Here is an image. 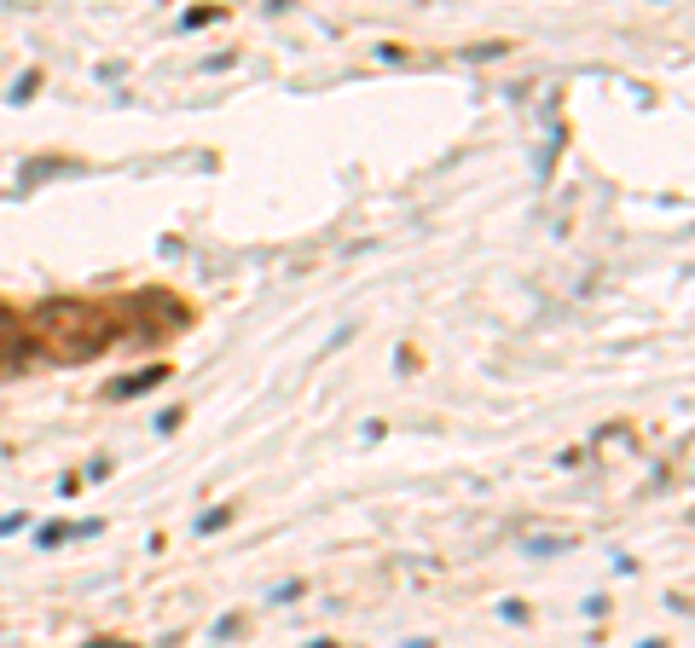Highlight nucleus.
<instances>
[{"mask_svg":"<svg viewBox=\"0 0 695 648\" xmlns=\"http://www.w3.org/2000/svg\"><path fill=\"white\" fill-rule=\"evenodd\" d=\"M116 330H122L116 313L93 307V301H64V296L41 301L35 319H30V336H41L58 359H93L99 348L116 341Z\"/></svg>","mask_w":695,"mask_h":648,"instance_id":"f257e3e1","label":"nucleus"},{"mask_svg":"<svg viewBox=\"0 0 695 648\" xmlns=\"http://www.w3.org/2000/svg\"><path fill=\"white\" fill-rule=\"evenodd\" d=\"M168 376V365H140L133 376H122V383H111V400H133V394H151L157 383Z\"/></svg>","mask_w":695,"mask_h":648,"instance_id":"f03ea898","label":"nucleus"},{"mask_svg":"<svg viewBox=\"0 0 695 648\" xmlns=\"http://www.w3.org/2000/svg\"><path fill=\"white\" fill-rule=\"evenodd\" d=\"M93 533H99V521H81V527H70V521H53V527L35 533V544L53 550V544H64V539H93Z\"/></svg>","mask_w":695,"mask_h":648,"instance_id":"7ed1b4c3","label":"nucleus"},{"mask_svg":"<svg viewBox=\"0 0 695 648\" xmlns=\"http://www.w3.org/2000/svg\"><path fill=\"white\" fill-rule=\"evenodd\" d=\"M568 550H580L574 533H563V539H528V556H533V561H545V556H568Z\"/></svg>","mask_w":695,"mask_h":648,"instance_id":"20e7f679","label":"nucleus"},{"mask_svg":"<svg viewBox=\"0 0 695 648\" xmlns=\"http://www.w3.org/2000/svg\"><path fill=\"white\" fill-rule=\"evenodd\" d=\"M226 521H232V509H226V504H215V509H203V516H198V533H221Z\"/></svg>","mask_w":695,"mask_h":648,"instance_id":"39448f33","label":"nucleus"},{"mask_svg":"<svg viewBox=\"0 0 695 648\" xmlns=\"http://www.w3.org/2000/svg\"><path fill=\"white\" fill-rule=\"evenodd\" d=\"M215 18H221V6H209V12H186V18H180V29H203V23H215Z\"/></svg>","mask_w":695,"mask_h":648,"instance_id":"423d86ee","label":"nucleus"},{"mask_svg":"<svg viewBox=\"0 0 695 648\" xmlns=\"http://www.w3.org/2000/svg\"><path fill=\"white\" fill-rule=\"evenodd\" d=\"M180 423H186V411H180V406H168V411H163V417H157V434H174V429H180Z\"/></svg>","mask_w":695,"mask_h":648,"instance_id":"0eeeda50","label":"nucleus"},{"mask_svg":"<svg viewBox=\"0 0 695 648\" xmlns=\"http://www.w3.org/2000/svg\"><path fill=\"white\" fill-rule=\"evenodd\" d=\"M35 88H41V76H23V81H18V88H12V99H18V105H23V99H30V93H35Z\"/></svg>","mask_w":695,"mask_h":648,"instance_id":"6e6552de","label":"nucleus"},{"mask_svg":"<svg viewBox=\"0 0 695 648\" xmlns=\"http://www.w3.org/2000/svg\"><path fill=\"white\" fill-rule=\"evenodd\" d=\"M290 596H301V579H284V585L273 591V602H290Z\"/></svg>","mask_w":695,"mask_h":648,"instance_id":"1a4fd4ad","label":"nucleus"},{"mask_svg":"<svg viewBox=\"0 0 695 648\" xmlns=\"http://www.w3.org/2000/svg\"><path fill=\"white\" fill-rule=\"evenodd\" d=\"M23 521H30V516H0V539H12V533H18Z\"/></svg>","mask_w":695,"mask_h":648,"instance_id":"9d476101","label":"nucleus"},{"mask_svg":"<svg viewBox=\"0 0 695 648\" xmlns=\"http://www.w3.org/2000/svg\"><path fill=\"white\" fill-rule=\"evenodd\" d=\"M88 648H128V643H122V637H116V643H111V637H93Z\"/></svg>","mask_w":695,"mask_h":648,"instance_id":"9b49d317","label":"nucleus"},{"mask_svg":"<svg viewBox=\"0 0 695 648\" xmlns=\"http://www.w3.org/2000/svg\"><path fill=\"white\" fill-rule=\"evenodd\" d=\"M308 648H336V643H331V637H313V643H308Z\"/></svg>","mask_w":695,"mask_h":648,"instance_id":"f8f14e48","label":"nucleus"},{"mask_svg":"<svg viewBox=\"0 0 695 648\" xmlns=\"http://www.w3.org/2000/svg\"><path fill=\"white\" fill-rule=\"evenodd\" d=\"M406 648H435V643H429V637H411V643H406Z\"/></svg>","mask_w":695,"mask_h":648,"instance_id":"ddd939ff","label":"nucleus"}]
</instances>
